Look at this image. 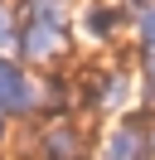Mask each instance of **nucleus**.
I'll use <instances>...</instances> for the list:
<instances>
[{
	"instance_id": "1",
	"label": "nucleus",
	"mask_w": 155,
	"mask_h": 160,
	"mask_svg": "<svg viewBox=\"0 0 155 160\" xmlns=\"http://www.w3.org/2000/svg\"><path fill=\"white\" fill-rule=\"evenodd\" d=\"M19 97H24V88H19V73L10 68V63H0V102H5L10 112H19V107H15Z\"/></svg>"
}]
</instances>
